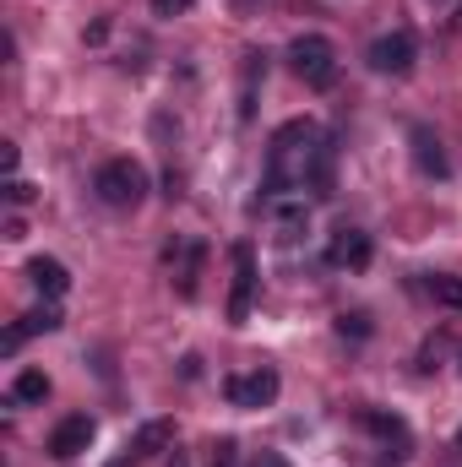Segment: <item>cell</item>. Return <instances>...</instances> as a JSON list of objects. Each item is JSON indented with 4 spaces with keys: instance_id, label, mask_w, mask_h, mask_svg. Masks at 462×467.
I'll return each instance as SVG.
<instances>
[{
    "instance_id": "obj_1",
    "label": "cell",
    "mask_w": 462,
    "mask_h": 467,
    "mask_svg": "<svg viewBox=\"0 0 462 467\" xmlns=\"http://www.w3.org/2000/svg\"><path fill=\"white\" fill-rule=\"evenodd\" d=\"M321 152V130L316 119H289L278 125L272 147H267V191H289V185H310V163Z\"/></svg>"
},
{
    "instance_id": "obj_2",
    "label": "cell",
    "mask_w": 462,
    "mask_h": 467,
    "mask_svg": "<svg viewBox=\"0 0 462 467\" xmlns=\"http://www.w3.org/2000/svg\"><path fill=\"white\" fill-rule=\"evenodd\" d=\"M289 66H294V77H299L305 88H332V82H338V49H332V38H321V33H299V38L289 44Z\"/></svg>"
},
{
    "instance_id": "obj_3",
    "label": "cell",
    "mask_w": 462,
    "mask_h": 467,
    "mask_svg": "<svg viewBox=\"0 0 462 467\" xmlns=\"http://www.w3.org/2000/svg\"><path fill=\"white\" fill-rule=\"evenodd\" d=\"M93 191H99L104 207H136V202L147 196V169H142L136 158H110V163L99 169Z\"/></svg>"
},
{
    "instance_id": "obj_4",
    "label": "cell",
    "mask_w": 462,
    "mask_h": 467,
    "mask_svg": "<svg viewBox=\"0 0 462 467\" xmlns=\"http://www.w3.org/2000/svg\"><path fill=\"white\" fill-rule=\"evenodd\" d=\"M414 60H419V44H414V33H381L375 44H370V71H381V77H408L414 71Z\"/></svg>"
},
{
    "instance_id": "obj_5",
    "label": "cell",
    "mask_w": 462,
    "mask_h": 467,
    "mask_svg": "<svg viewBox=\"0 0 462 467\" xmlns=\"http://www.w3.org/2000/svg\"><path fill=\"white\" fill-rule=\"evenodd\" d=\"M278 386H283V380H278V369H267V364L250 369V375H229V380H224V391H229L234 408H272V402H278Z\"/></svg>"
},
{
    "instance_id": "obj_6",
    "label": "cell",
    "mask_w": 462,
    "mask_h": 467,
    "mask_svg": "<svg viewBox=\"0 0 462 467\" xmlns=\"http://www.w3.org/2000/svg\"><path fill=\"white\" fill-rule=\"evenodd\" d=\"M250 299H256V250L234 244V294H229V327L250 321Z\"/></svg>"
},
{
    "instance_id": "obj_7",
    "label": "cell",
    "mask_w": 462,
    "mask_h": 467,
    "mask_svg": "<svg viewBox=\"0 0 462 467\" xmlns=\"http://www.w3.org/2000/svg\"><path fill=\"white\" fill-rule=\"evenodd\" d=\"M370 255H375V244H370V234L364 229H332V239H327V261L338 266V272H364L370 266Z\"/></svg>"
},
{
    "instance_id": "obj_8",
    "label": "cell",
    "mask_w": 462,
    "mask_h": 467,
    "mask_svg": "<svg viewBox=\"0 0 462 467\" xmlns=\"http://www.w3.org/2000/svg\"><path fill=\"white\" fill-rule=\"evenodd\" d=\"M93 435H99V424H93L88 413H71V419L49 435V457H55V462H71V457H82V451L93 446Z\"/></svg>"
},
{
    "instance_id": "obj_9",
    "label": "cell",
    "mask_w": 462,
    "mask_h": 467,
    "mask_svg": "<svg viewBox=\"0 0 462 467\" xmlns=\"http://www.w3.org/2000/svg\"><path fill=\"white\" fill-rule=\"evenodd\" d=\"M408 141H414V163H419V174H430V180H446V152H441V136L430 130V125H414L408 130Z\"/></svg>"
},
{
    "instance_id": "obj_10",
    "label": "cell",
    "mask_w": 462,
    "mask_h": 467,
    "mask_svg": "<svg viewBox=\"0 0 462 467\" xmlns=\"http://www.w3.org/2000/svg\"><path fill=\"white\" fill-rule=\"evenodd\" d=\"M27 277H33V288H38L44 299H60V294L71 288V272H66V261H55V255H33V261H27Z\"/></svg>"
},
{
    "instance_id": "obj_11",
    "label": "cell",
    "mask_w": 462,
    "mask_h": 467,
    "mask_svg": "<svg viewBox=\"0 0 462 467\" xmlns=\"http://www.w3.org/2000/svg\"><path fill=\"white\" fill-rule=\"evenodd\" d=\"M169 446H174V419H147V424L136 430L131 457H152V451H169Z\"/></svg>"
},
{
    "instance_id": "obj_12",
    "label": "cell",
    "mask_w": 462,
    "mask_h": 467,
    "mask_svg": "<svg viewBox=\"0 0 462 467\" xmlns=\"http://www.w3.org/2000/svg\"><path fill=\"white\" fill-rule=\"evenodd\" d=\"M44 397H49V375H44V369H22V375L11 380V402L33 408V402H44Z\"/></svg>"
},
{
    "instance_id": "obj_13",
    "label": "cell",
    "mask_w": 462,
    "mask_h": 467,
    "mask_svg": "<svg viewBox=\"0 0 462 467\" xmlns=\"http://www.w3.org/2000/svg\"><path fill=\"white\" fill-rule=\"evenodd\" d=\"M364 430H375L381 441H397V451L408 457V424H403L397 413H381V408H370V413H364Z\"/></svg>"
},
{
    "instance_id": "obj_14",
    "label": "cell",
    "mask_w": 462,
    "mask_h": 467,
    "mask_svg": "<svg viewBox=\"0 0 462 467\" xmlns=\"http://www.w3.org/2000/svg\"><path fill=\"white\" fill-rule=\"evenodd\" d=\"M60 327H66V321H60L55 305H38V310L22 316V332H27V337H38V332H60Z\"/></svg>"
},
{
    "instance_id": "obj_15",
    "label": "cell",
    "mask_w": 462,
    "mask_h": 467,
    "mask_svg": "<svg viewBox=\"0 0 462 467\" xmlns=\"http://www.w3.org/2000/svg\"><path fill=\"white\" fill-rule=\"evenodd\" d=\"M430 294H436V305L462 310V277H452V272H436V277H430Z\"/></svg>"
},
{
    "instance_id": "obj_16",
    "label": "cell",
    "mask_w": 462,
    "mask_h": 467,
    "mask_svg": "<svg viewBox=\"0 0 462 467\" xmlns=\"http://www.w3.org/2000/svg\"><path fill=\"white\" fill-rule=\"evenodd\" d=\"M338 332L353 337V343H359V337H370V316H359V310H353V316H338Z\"/></svg>"
},
{
    "instance_id": "obj_17",
    "label": "cell",
    "mask_w": 462,
    "mask_h": 467,
    "mask_svg": "<svg viewBox=\"0 0 462 467\" xmlns=\"http://www.w3.org/2000/svg\"><path fill=\"white\" fill-rule=\"evenodd\" d=\"M33 196H38V191H33L27 180H5V202H11V207H27Z\"/></svg>"
},
{
    "instance_id": "obj_18",
    "label": "cell",
    "mask_w": 462,
    "mask_h": 467,
    "mask_svg": "<svg viewBox=\"0 0 462 467\" xmlns=\"http://www.w3.org/2000/svg\"><path fill=\"white\" fill-rule=\"evenodd\" d=\"M104 38H110V16H99V22L82 27V44H104Z\"/></svg>"
},
{
    "instance_id": "obj_19",
    "label": "cell",
    "mask_w": 462,
    "mask_h": 467,
    "mask_svg": "<svg viewBox=\"0 0 462 467\" xmlns=\"http://www.w3.org/2000/svg\"><path fill=\"white\" fill-rule=\"evenodd\" d=\"M16 163H22V147H16V141H0V169L16 174Z\"/></svg>"
},
{
    "instance_id": "obj_20",
    "label": "cell",
    "mask_w": 462,
    "mask_h": 467,
    "mask_svg": "<svg viewBox=\"0 0 462 467\" xmlns=\"http://www.w3.org/2000/svg\"><path fill=\"white\" fill-rule=\"evenodd\" d=\"M234 457H239L234 441H218V446H213V467H234Z\"/></svg>"
},
{
    "instance_id": "obj_21",
    "label": "cell",
    "mask_w": 462,
    "mask_h": 467,
    "mask_svg": "<svg viewBox=\"0 0 462 467\" xmlns=\"http://www.w3.org/2000/svg\"><path fill=\"white\" fill-rule=\"evenodd\" d=\"M158 16H174V11H191V0H152Z\"/></svg>"
},
{
    "instance_id": "obj_22",
    "label": "cell",
    "mask_w": 462,
    "mask_h": 467,
    "mask_svg": "<svg viewBox=\"0 0 462 467\" xmlns=\"http://www.w3.org/2000/svg\"><path fill=\"white\" fill-rule=\"evenodd\" d=\"M250 467H289V457H283V451H256Z\"/></svg>"
},
{
    "instance_id": "obj_23",
    "label": "cell",
    "mask_w": 462,
    "mask_h": 467,
    "mask_svg": "<svg viewBox=\"0 0 462 467\" xmlns=\"http://www.w3.org/2000/svg\"><path fill=\"white\" fill-rule=\"evenodd\" d=\"M180 375H185V380H196V375H202V358H196V353H185V358H180Z\"/></svg>"
},
{
    "instance_id": "obj_24",
    "label": "cell",
    "mask_w": 462,
    "mask_h": 467,
    "mask_svg": "<svg viewBox=\"0 0 462 467\" xmlns=\"http://www.w3.org/2000/svg\"><path fill=\"white\" fill-rule=\"evenodd\" d=\"M22 337H27V332H22V327H11V332L0 337V348H5V353H16V348H22Z\"/></svg>"
},
{
    "instance_id": "obj_25",
    "label": "cell",
    "mask_w": 462,
    "mask_h": 467,
    "mask_svg": "<svg viewBox=\"0 0 462 467\" xmlns=\"http://www.w3.org/2000/svg\"><path fill=\"white\" fill-rule=\"evenodd\" d=\"M169 467H191V457H185V451H174V457H169Z\"/></svg>"
},
{
    "instance_id": "obj_26",
    "label": "cell",
    "mask_w": 462,
    "mask_h": 467,
    "mask_svg": "<svg viewBox=\"0 0 462 467\" xmlns=\"http://www.w3.org/2000/svg\"><path fill=\"white\" fill-rule=\"evenodd\" d=\"M110 467H131V457H115V462H110Z\"/></svg>"
},
{
    "instance_id": "obj_27",
    "label": "cell",
    "mask_w": 462,
    "mask_h": 467,
    "mask_svg": "<svg viewBox=\"0 0 462 467\" xmlns=\"http://www.w3.org/2000/svg\"><path fill=\"white\" fill-rule=\"evenodd\" d=\"M452 22H457V27H462V5H457V16H452Z\"/></svg>"
},
{
    "instance_id": "obj_28",
    "label": "cell",
    "mask_w": 462,
    "mask_h": 467,
    "mask_svg": "<svg viewBox=\"0 0 462 467\" xmlns=\"http://www.w3.org/2000/svg\"><path fill=\"white\" fill-rule=\"evenodd\" d=\"M457 451H462V430H457Z\"/></svg>"
}]
</instances>
